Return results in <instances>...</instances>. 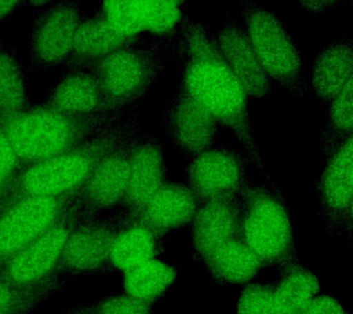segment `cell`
Listing matches in <instances>:
<instances>
[{"mask_svg": "<svg viewBox=\"0 0 353 314\" xmlns=\"http://www.w3.org/2000/svg\"><path fill=\"white\" fill-rule=\"evenodd\" d=\"M92 308L94 314H154V305L125 293L105 297Z\"/></svg>", "mask_w": 353, "mask_h": 314, "instance_id": "obj_31", "label": "cell"}, {"mask_svg": "<svg viewBox=\"0 0 353 314\" xmlns=\"http://www.w3.org/2000/svg\"><path fill=\"white\" fill-rule=\"evenodd\" d=\"M239 198V236L263 266L280 270L299 262L291 214L278 185L248 182Z\"/></svg>", "mask_w": 353, "mask_h": 314, "instance_id": "obj_4", "label": "cell"}, {"mask_svg": "<svg viewBox=\"0 0 353 314\" xmlns=\"http://www.w3.org/2000/svg\"><path fill=\"white\" fill-rule=\"evenodd\" d=\"M54 1H57V0H27V5L32 8H40Z\"/></svg>", "mask_w": 353, "mask_h": 314, "instance_id": "obj_37", "label": "cell"}, {"mask_svg": "<svg viewBox=\"0 0 353 314\" xmlns=\"http://www.w3.org/2000/svg\"><path fill=\"white\" fill-rule=\"evenodd\" d=\"M303 314H347L343 306L335 297L319 295L305 308Z\"/></svg>", "mask_w": 353, "mask_h": 314, "instance_id": "obj_33", "label": "cell"}, {"mask_svg": "<svg viewBox=\"0 0 353 314\" xmlns=\"http://www.w3.org/2000/svg\"><path fill=\"white\" fill-rule=\"evenodd\" d=\"M185 0H102L101 10L110 23L131 38L175 41L185 14Z\"/></svg>", "mask_w": 353, "mask_h": 314, "instance_id": "obj_9", "label": "cell"}, {"mask_svg": "<svg viewBox=\"0 0 353 314\" xmlns=\"http://www.w3.org/2000/svg\"><path fill=\"white\" fill-rule=\"evenodd\" d=\"M199 205L186 184L168 179L137 216L154 230L167 234L190 225Z\"/></svg>", "mask_w": 353, "mask_h": 314, "instance_id": "obj_22", "label": "cell"}, {"mask_svg": "<svg viewBox=\"0 0 353 314\" xmlns=\"http://www.w3.org/2000/svg\"><path fill=\"white\" fill-rule=\"evenodd\" d=\"M88 217L77 198L52 228L3 264L2 277L18 288H30L57 277L58 264L69 234Z\"/></svg>", "mask_w": 353, "mask_h": 314, "instance_id": "obj_8", "label": "cell"}, {"mask_svg": "<svg viewBox=\"0 0 353 314\" xmlns=\"http://www.w3.org/2000/svg\"><path fill=\"white\" fill-rule=\"evenodd\" d=\"M139 131L137 118H121L71 150L21 167L0 196L57 197L77 191L107 154L134 139Z\"/></svg>", "mask_w": 353, "mask_h": 314, "instance_id": "obj_2", "label": "cell"}, {"mask_svg": "<svg viewBox=\"0 0 353 314\" xmlns=\"http://www.w3.org/2000/svg\"><path fill=\"white\" fill-rule=\"evenodd\" d=\"M134 139L107 154L79 189V200L88 216H101L104 212L120 207L128 184Z\"/></svg>", "mask_w": 353, "mask_h": 314, "instance_id": "obj_16", "label": "cell"}, {"mask_svg": "<svg viewBox=\"0 0 353 314\" xmlns=\"http://www.w3.org/2000/svg\"><path fill=\"white\" fill-rule=\"evenodd\" d=\"M325 161L316 183L320 218L332 236L350 239L353 223V137Z\"/></svg>", "mask_w": 353, "mask_h": 314, "instance_id": "obj_12", "label": "cell"}, {"mask_svg": "<svg viewBox=\"0 0 353 314\" xmlns=\"http://www.w3.org/2000/svg\"><path fill=\"white\" fill-rule=\"evenodd\" d=\"M300 7L312 15H322L341 4H347L350 0H296Z\"/></svg>", "mask_w": 353, "mask_h": 314, "instance_id": "obj_34", "label": "cell"}, {"mask_svg": "<svg viewBox=\"0 0 353 314\" xmlns=\"http://www.w3.org/2000/svg\"><path fill=\"white\" fill-rule=\"evenodd\" d=\"M59 314H94L92 307H81L72 308V310L63 311Z\"/></svg>", "mask_w": 353, "mask_h": 314, "instance_id": "obj_36", "label": "cell"}, {"mask_svg": "<svg viewBox=\"0 0 353 314\" xmlns=\"http://www.w3.org/2000/svg\"><path fill=\"white\" fill-rule=\"evenodd\" d=\"M240 217L239 194L201 203L190 223L195 260L205 261L218 247L239 236Z\"/></svg>", "mask_w": 353, "mask_h": 314, "instance_id": "obj_18", "label": "cell"}, {"mask_svg": "<svg viewBox=\"0 0 353 314\" xmlns=\"http://www.w3.org/2000/svg\"><path fill=\"white\" fill-rule=\"evenodd\" d=\"M22 165L0 127V194Z\"/></svg>", "mask_w": 353, "mask_h": 314, "instance_id": "obj_32", "label": "cell"}, {"mask_svg": "<svg viewBox=\"0 0 353 314\" xmlns=\"http://www.w3.org/2000/svg\"><path fill=\"white\" fill-rule=\"evenodd\" d=\"M279 272L280 275L272 283L279 314H303L321 292L319 278L299 262Z\"/></svg>", "mask_w": 353, "mask_h": 314, "instance_id": "obj_25", "label": "cell"}, {"mask_svg": "<svg viewBox=\"0 0 353 314\" xmlns=\"http://www.w3.org/2000/svg\"><path fill=\"white\" fill-rule=\"evenodd\" d=\"M168 180L161 140L152 134H138L132 140L128 184L121 212L137 216Z\"/></svg>", "mask_w": 353, "mask_h": 314, "instance_id": "obj_15", "label": "cell"}, {"mask_svg": "<svg viewBox=\"0 0 353 314\" xmlns=\"http://www.w3.org/2000/svg\"><path fill=\"white\" fill-rule=\"evenodd\" d=\"M171 51L170 44L143 38L108 55L87 71L98 81L108 109L125 116L153 87Z\"/></svg>", "mask_w": 353, "mask_h": 314, "instance_id": "obj_5", "label": "cell"}, {"mask_svg": "<svg viewBox=\"0 0 353 314\" xmlns=\"http://www.w3.org/2000/svg\"><path fill=\"white\" fill-rule=\"evenodd\" d=\"M212 281L218 285H245L255 280L263 264L240 236L221 245L205 259Z\"/></svg>", "mask_w": 353, "mask_h": 314, "instance_id": "obj_24", "label": "cell"}, {"mask_svg": "<svg viewBox=\"0 0 353 314\" xmlns=\"http://www.w3.org/2000/svg\"><path fill=\"white\" fill-rule=\"evenodd\" d=\"M124 116H71L41 104L0 117V127L22 167L51 158L87 142Z\"/></svg>", "mask_w": 353, "mask_h": 314, "instance_id": "obj_3", "label": "cell"}, {"mask_svg": "<svg viewBox=\"0 0 353 314\" xmlns=\"http://www.w3.org/2000/svg\"><path fill=\"white\" fill-rule=\"evenodd\" d=\"M24 5L27 0H0V23Z\"/></svg>", "mask_w": 353, "mask_h": 314, "instance_id": "obj_35", "label": "cell"}, {"mask_svg": "<svg viewBox=\"0 0 353 314\" xmlns=\"http://www.w3.org/2000/svg\"><path fill=\"white\" fill-rule=\"evenodd\" d=\"M328 106L327 121L317 143L325 160L353 137V79Z\"/></svg>", "mask_w": 353, "mask_h": 314, "instance_id": "obj_28", "label": "cell"}, {"mask_svg": "<svg viewBox=\"0 0 353 314\" xmlns=\"http://www.w3.org/2000/svg\"><path fill=\"white\" fill-rule=\"evenodd\" d=\"M26 74L16 48L0 38V117L32 106Z\"/></svg>", "mask_w": 353, "mask_h": 314, "instance_id": "obj_27", "label": "cell"}, {"mask_svg": "<svg viewBox=\"0 0 353 314\" xmlns=\"http://www.w3.org/2000/svg\"><path fill=\"white\" fill-rule=\"evenodd\" d=\"M243 23L251 45L274 84L301 98L309 90L302 56L285 24L254 0L240 1Z\"/></svg>", "mask_w": 353, "mask_h": 314, "instance_id": "obj_6", "label": "cell"}, {"mask_svg": "<svg viewBox=\"0 0 353 314\" xmlns=\"http://www.w3.org/2000/svg\"><path fill=\"white\" fill-rule=\"evenodd\" d=\"M353 79V40L343 36L332 41L314 57L309 90L330 104Z\"/></svg>", "mask_w": 353, "mask_h": 314, "instance_id": "obj_23", "label": "cell"}, {"mask_svg": "<svg viewBox=\"0 0 353 314\" xmlns=\"http://www.w3.org/2000/svg\"><path fill=\"white\" fill-rule=\"evenodd\" d=\"M142 39L128 37L119 32L98 8L92 15L85 17L80 25L63 66L68 71H87L108 55Z\"/></svg>", "mask_w": 353, "mask_h": 314, "instance_id": "obj_20", "label": "cell"}, {"mask_svg": "<svg viewBox=\"0 0 353 314\" xmlns=\"http://www.w3.org/2000/svg\"><path fill=\"white\" fill-rule=\"evenodd\" d=\"M118 218L82 220L69 234L57 267L59 274H88L108 267Z\"/></svg>", "mask_w": 353, "mask_h": 314, "instance_id": "obj_14", "label": "cell"}, {"mask_svg": "<svg viewBox=\"0 0 353 314\" xmlns=\"http://www.w3.org/2000/svg\"><path fill=\"white\" fill-rule=\"evenodd\" d=\"M41 104L79 117L112 113L108 109L98 81L88 71H68L55 83Z\"/></svg>", "mask_w": 353, "mask_h": 314, "instance_id": "obj_21", "label": "cell"}, {"mask_svg": "<svg viewBox=\"0 0 353 314\" xmlns=\"http://www.w3.org/2000/svg\"><path fill=\"white\" fill-rule=\"evenodd\" d=\"M223 60L251 98H262L272 92L274 82L259 62L245 27L226 18L214 35Z\"/></svg>", "mask_w": 353, "mask_h": 314, "instance_id": "obj_17", "label": "cell"}, {"mask_svg": "<svg viewBox=\"0 0 353 314\" xmlns=\"http://www.w3.org/2000/svg\"><path fill=\"white\" fill-rule=\"evenodd\" d=\"M59 277L30 288H18L0 275V314H28L59 286Z\"/></svg>", "mask_w": 353, "mask_h": 314, "instance_id": "obj_29", "label": "cell"}, {"mask_svg": "<svg viewBox=\"0 0 353 314\" xmlns=\"http://www.w3.org/2000/svg\"><path fill=\"white\" fill-rule=\"evenodd\" d=\"M165 135L188 158L216 145L219 125L193 96L176 87L163 114Z\"/></svg>", "mask_w": 353, "mask_h": 314, "instance_id": "obj_13", "label": "cell"}, {"mask_svg": "<svg viewBox=\"0 0 353 314\" xmlns=\"http://www.w3.org/2000/svg\"><path fill=\"white\" fill-rule=\"evenodd\" d=\"M236 314H279L272 284H248L240 294Z\"/></svg>", "mask_w": 353, "mask_h": 314, "instance_id": "obj_30", "label": "cell"}, {"mask_svg": "<svg viewBox=\"0 0 353 314\" xmlns=\"http://www.w3.org/2000/svg\"><path fill=\"white\" fill-rule=\"evenodd\" d=\"M245 153L214 145L189 159L185 178L199 203L239 195L250 182Z\"/></svg>", "mask_w": 353, "mask_h": 314, "instance_id": "obj_10", "label": "cell"}, {"mask_svg": "<svg viewBox=\"0 0 353 314\" xmlns=\"http://www.w3.org/2000/svg\"><path fill=\"white\" fill-rule=\"evenodd\" d=\"M171 58L182 65L178 88L208 110L218 125L229 129L266 181H273L262 158L251 123L247 92L226 65L205 25L185 15L174 41Z\"/></svg>", "mask_w": 353, "mask_h": 314, "instance_id": "obj_1", "label": "cell"}, {"mask_svg": "<svg viewBox=\"0 0 353 314\" xmlns=\"http://www.w3.org/2000/svg\"><path fill=\"white\" fill-rule=\"evenodd\" d=\"M85 17L76 0H59L38 14L33 19L30 39L33 71L63 66Z\"/></svg>", "mask_w": 353, "mask_h": 314, "instance_id": "obj_11", "label": "cell"}, {"mask_svg": "<svg viewBox=\"0 0 353 314\" xmlns=\"http://www.w3.org/2000/svg\"><path fill=\"white\" fill-rule=\"evenodd\" d=\"M176 267L159 258L151 259L124 273V293L154 305L175 284Z\"/></svg>", "mask_w": 353, "mask_h": 314, "instance_id": "obj_26", "label": "cell"}, {"mask_svg": "<svg viewBox=\"0 0 353 314\" xmlns=\"http://www.w3.org/2000/svg\"><path fill=\"white\" fill-rule=\"evenodd\" d=\"M79 190L57 197H8L0 202V264L48 231L71 208Z\"/></svg>", "mask_w": 353, "mask_h": 314, "instance_id": "obj_7", "label": "cell"}, {"mask_svg": "<svg viewBox=\"0 0 353 314\" xmlns=\"http://www.w3.org/2000/svg\"><path fill=\"white\" fill-rule=\"evenodd\" d=\"M108 266L124 273L162 255L165 234L143 222L137 216L120 212Z\"/></svg>", "mask_w": 353, "mask_h": 314, "instance_id": "obj_19", "label": "cell"}]
</instances>
